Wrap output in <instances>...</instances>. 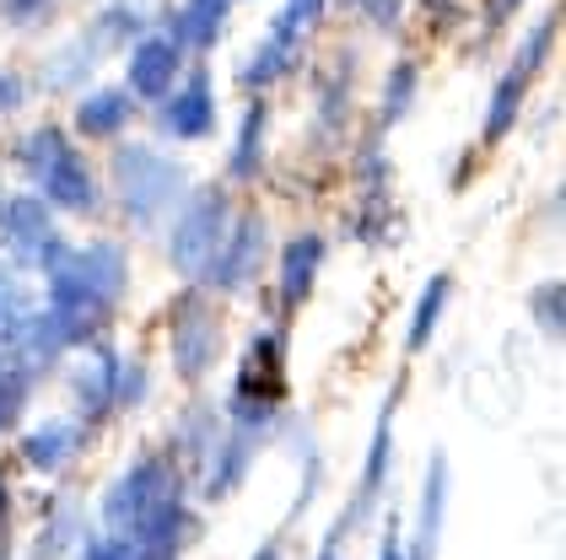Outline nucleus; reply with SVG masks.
I'll use <instances>...</instances> for the list:
<instances>
[{"label": "nucleus", "mask_w": 566, "mask_h": 560, "mask_svg": "<svg viewBox=\"0 0 566 560\" xmlns=\"http://www.w3.org/2000/svg\"><path fill=\"white\" fill-rule=\"evenodd\" d=\"M318 258V249L313 243H297L292 254H286V297H303V270Z\"/></svg>", "instance_id": "nucleus-3"}, {"label": "nucleus", "mask_w": 566, "mask_h": 560, "mask_svg": "<svg viewBox=\"0 0 566 560\" xmlns=\"http://www.w3.org/2000/svg\"><path fill=\"white\" fill-rule=\"evenodd\" d=\"M448 297V281H437L432 292H427V302H421V313H416V340H427V329H432V313H437V302Z\"/></svg>", "instance_id": "nucleus-5"}, {"label": "nucleus", "mask_w": 566, "mask_h": 560, "mask_svg": "<svg viewBox=\"0 0 566 560\" xmlns=\"http://www.w3.org/2000/svg\"><path fill=\"white\" fill-rule=\"evenodd\" d=\"M119 119H125V103H119V97H92L87 114H82V125L87 129H114Z\"/></svg>", "instance_id": "nucleus-2"}, {"label": "nucleus", "mask_w": 566, "mask_h": 560, "mask_svg": "<svg viewBox=\"0 0 566 560\" xmlns=\"http://www.w3.org/2000/svg\"><path fill=\"white\" fill-rule=\"evenodd\" d=\"M174 76V49L168 43H146L140 54H135V86L140 92H163Z\"/></svg>", "instance_id": "nucleus-1"}, {"label": "nucleus", "mask_w": 566, "mask_h": 560, "mask_svg": "<svg viewBox=\"0 0 566 560\" xmlns=\"http://www.w3.org/2000/svg\"><path fill=\"white\" fill-rule=\"evenodd\" d=\"M174 129H206V86H195L189 92V103H178V114H174Z\"/></svg>", "instance_id": "nucleus-4"}]
</instances>
